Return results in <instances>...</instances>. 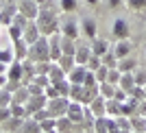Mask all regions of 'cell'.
Masks as SVG:
<instances>
[{
	"mask_svg": "<svg viewBox=\"0 0 146 133\" xmlns=\"http://www.w3.org/2000/svg\"><path fill=\"white\" fill-rule=\"evenodd\" d=\"M31 57L33 59H46V57H50V48H46V39H37L35 46L31 48Z\"/></svg>",
	"mask_w": 146,
	"mask_h": 133,
	"instance_id": "1",
	"label": "cell"
},
{
	"mask_svg": "<svg viewBox=\"0 0 146 133\" xmlns=\"http://www.w3.org/2000/svg\"><path fill=\"white\" fill-rule=\"evenodd\" d=\"M129 53H131V44H129L127 39H120V42L116 44V48H113V57H116L118 61H120V59H124V57H127Z\"/></svg>",
	"mask_w": 146,
	"mask_h": 133,
	"instance_id": "2",
	"label": "cell"
},
{
	"mask_svg": "<svg viewBox=\"0 0 146 133\" xmlns=\"http://www.w3.org/2000/svg\"><path fill=\"white\" fill-rule=\"evenodd\" d=\"M113 35H116L118 39H127L129 37V24L124 20H116V22H113Z\"/></svg>",
	"mask_w": 146,
	"mask_h": 133,
	"instance_id": "3",
	"label": "cell"
},
{
	"mask_svg": "<svg viewBox=\"0 0 146 133\" xmlns=\"http://www.w3.org/2000/svg\"><path fill=\"white\" fill-rule=\"evenodd\" d=\"M90 57H92V50L87 48V46H79V50H76V55H74V59H76L79 66H85L87 61H90Z\"/></svg>",
	"mask_w": 146,
	"mask_h": 133,
	"instance_id": "4",
	"label": "cell"
},
{
	"mask_svg": "<svg viewBox=\"0 0 146 133\" xmlns=\"http://www.w3.org/2000/svg\"><path fill=\"white\" fill-rule=\"evenodd\" d=\"M85 66H79V68H74L72 72H70V79L74 81L76 85H83V81H85Z\"/></svg>",
	"mask_w": 146,
	"mask_h": 133,
	"instance_id": "5",
	"label": "cell"
},
{
	"mask_svg": "<svg viewBox=\"0 0 146 133\" xmlns=\"http://www.w3.org/2000/svg\"><path fill=\"white\" fill-rule=\"evenodd\" d=\"M22 13L29 15V18H35L37 15V2L35 0H26L24 5H22Z\"/></svg>",
	"mask_w": 146,
	"mask_h": 133,
	"instance_id": "6",
	"label": "cell"
},
{
	"mask_svg": "<svg viewBox=\"0 0 146 133\" xmlns=\"http://www.w3.org/2000/svg\"><path fill=\"white\" fill-rule=\"evenodd\" d=\"M59 61H61V68H63V70H68V72H72L74 70V55H61L59 57Z\"/></svg>",
	"mask_w": 146,
	"mask_h": 133,
	"instance_id": "7",
	"label": "cell"
},
{
	"mask_svg": "<svg viewBox=\"0 0 146 133\" xmlns=\"http://www.w3.org/2000/svg\"><path fill=\"white\" fill-rule=\"evenodd\" d=\"M135 66H137V63H135L133 59L124 57V59H120V63H118V70H120V72H133Z\"/></svg>",
	"mask_w": 146,
	"mask_h": 133,
	"instance_id": "8",
	"label": "cell"
},
{
	"mask_svg": "<svg viewBox=\"0 0 146 133\" xmlns=\"http://www.w3.org/2000/svg\"><path fill=\"white\" fill-rule=\"evenodd\" d=\"M131 127H133L135 133L146 131V118H135V114H133V116H131Z\"/></svg>",
	"mask_w": 146,
	"mask_h": 133,
	"instance_id": "9",
	"label": "cell"
},
{
	"mask_svg": "<svg viewBox=\"0 0 146 133\" xmlns=\"http://www.w3.org/2000/svg\"><path fill=\"white\" fill-rule=\"evenodd\" d=\"M61 53L63 55H76V50H74V44H72V37H63L61 39Z\"/></svg>",
	"mask_w": 146,
	"mask_h": 133,
	"instance_id": "10",
	"label": "cell"
},
{
	"mask_svg": "<svg viewBox=\"0 0 146 133\" xmlns=\"http://www.w3.org/2000/svg\"><path fill=\"white\" fill-rule=\"evenodd\" d=\"M83 33L94 39V37H96V22H94V20H85V22H83Z\"/></svg>",
	"mask_w": 146,
	"mask_h": 133,
	"instance_id": "11",
	"label": "cell"
},
{
	"mask_svg": "<svg viewBox=\"0 0 146 133\" xmlns=\"http://www.w3.org/2000/svg\"><path fill=\"white\" fill-rule=\"evenodd\" d=\"M107 46H109V44L105 42V39H96V42H94V48H92V53L98 55V57H103V55L107 53Z\"/></svg>",
	"mask_w": 146,
	"mask_h": 133,
	"instance_id": "12",
	"label": "cell"
},
{
	"mask_svg": "<svg viewBox=\"0 0 146 133\" xmlns=\"http://www.w3.org/2000/svg\"><path fill=\"white\" fill-rule=\"evenodd\" d=\"M37 29H39V26H37V24H29V26H26V39H29L31 44L39 39V35H37L39 31H37Z\"/></svg>",
	"mask_w": 146,
	"mask_h": 133,
	"instance_id": "13",
	"label": "cell"
},
{
	"mask_svg": "<svg viewBox=\"0 0 146 133\" xmlns=\"http://www.w3.org/2000/svg\"><path fill=\"white\" fill-rule=\"evenodd\" d=\"M63 35L66 37H76L79 35V31H76V24H74V22H66V24H63Z\"/></svg>",
	"mask_w": 146,
	"mask_h": 133,
	"instance_id": "14",
	"label": "cell"
},
{
	"mask_svg": "<svg viewBox=\"0 0 146 133\" xmlns=\"http://www.w3.org/2000/svg\"><path fill=\"white\" fill-rule=\"evenodd\" d=\"M20 76H22V66H20V63H13L11 70H9V79L11 81H20Z\"/></svg>",
	"mask_w": 146,
	"mask_h": 133,
	"instance_id": "15",
	"label": "cell"
},
{
	"mask_svg": "<svg viewBox=\"0 0 146 133\" xmlns=\"http://www.w3.org/2000/svg\"><path fill=\"white\" fill-rule=\"evenodd\" d=\"M68 116H70V120H81V109L76 105H70L68 107Z\"/></svg>",
	"mask_w": 146,
	"mask_h": 133,
	"instance_id": "16",
	"label": "cell"
},
{
	"mask_svg": "<svg viewBox=\"0 0 146 133\" xmlns=\"http://www.w3.org/2000/svg\"><path fill=\"white\" fill-rule=\"evenodd\" d=\"M129 7L133 11H142V9H146V0H129Z\"/></svg>",
	"mask_w": 146,
	"mask_h": 133,
	"instance_id": "17",
	"label": "cell"
},
{
	"mask_svg": "<svg viewBox=\"0 0 146 133\" xmlns=\"http://www.w3.org/2000/svg\"><path fill=\"white\" fill-rule=\"evenodd\" d=\"M92 107H94V111H96V116H103V114H105V105H103V98H96Z\"/></svg>",
	"mask_w": 146,
	"mask_h": 133,
	"instance_id": "18",
	"label": "cell"
},
{
	"mask_svg": "<svg viewBox=\"0 0 146 133\" xmlns=\"http://www.w3.org/2000/svg\"><path fill=\"white\" fill-rule=\"evenodd\" d=\"M107 74H109V70H107V66L98 68V72H96V81H100V83H105V81H107Z\"/></svg>",
	"mask_w": 146,
	"mask_h": 133,
	"instance_id": "19",
	"label": "cell"
},
{
	"mask_svg": "<svg viewBox=\"0 0 146 133\" xmlns=\"http://www.w3.org/2000/svg\"><path fill=\"white\" fill-rule=\"evenodd\" d=\"M61 9L63 11H74L76 9V0H61Z\"/></svg>",
	"mask_w": 146,
	"mask_h": 133,
	"instance_id": "20",
	"label": "cell"
},
{
	"mask_svg": "<svg viewBox=\"0 0 146 133\" xmlns=\"http://www.w3.org/2000/svg\"><path fill=\"white\" fill-rule=\"evenodd\" d=\"M133 76H135V83L137 85H146V70H137Z\"/></svg>",
	"mask_w": 146,
	"mask_h": 133,
	"instance_id": "21",
	"label": "cell"
},
{
	"mask_svg": "<svg viewBox=\"0 0 146 133\" xmlns=\"http://www.w3.org/2000/svg\"><path fill=\"white\" fill-rule=\"evenodd\" d=\"M9 33H11V37H13V39H20V37H22V29H20L18 24H11Z\"/></svg>",
	"mask_w": 146,
	"mask_h": 133,
	"instance_id": "22",
	"label": "cell"
},
{
	"mask_svg": "<svg viewBox=\"0 0 146 133\" xmlns=\"http://www.w3.org/2000/svg\"><path fill=\"white\" fill-rule=\"evenodd\" d=\"M50 76L55 79V83L57 81H63V74H61V70H57V68H50Z\"/></svg>",
	"mask_w": 146,
	"mask_h": 133,
	"instance_id": "23",
	"label": "cell"
},
{
	"mask_svg": "<svg viewBox=\"0 0 146 133\" xmlns=\"http://www.w3.org/2000/svg\"><path fill=\"white\" fill-rule=\"evenodd\" d=\"M0 61H2V63L11 61V53H9V50H2V53H0Z\"/></svg>",
	"mask_w": 146,
	"mask_h": 133,
	"instance_id": "24",
	"label": "cell"
},
{
	"mask_svg": "<svg viewBox=\"0 0 146 133\" xmlns=\"http://www.w3.org/2000/svg\"><path fill=\"white\" fill-rule=\"evenodd\" d=\"M42 129H44V131H50V129H55V120H46V122L42 124Z\"/></svg>",
	"mask_w": 146,
	"mask_h": 133,
	"instance_id": "25",
	"label": "cell"
},
{
	"mask_svg": "<svg viewBox=\"0 0 146 133\" xmlns=\"http://www.w3.org/2000/svg\"><path fill=\"white\" fill-rule=\"evenodd\" d=\"M59 129H61V131L70 129V120H59Z\"/></svg>",
	"mask_w": 146,
	"mask_h": 133,
	"instance_id": "26",
	"label": "cell"
},
{
	"mask_svg": "<svg viewBox=\"0 0 146 133\" xmlns=\"http://www.w3.org/2000/svg\"><path fill=\"white\" fill-rule=\"evenodd\" d=\"M44 118H48L46 111H35V120H44Z\"/></svg>",
	"mask_w": 146,
	"mask_h": 133,
	"instance_id": "27",
	"label": "cell"
},
{
	"mask_svg": "<svg viewBox=\"0 0 146 133\" xmlns=\"http://www.w3.org/2000/svg\"><path fill=\"white\" fill-rule=\"evenodd\" d=\"M46 94H48V96H52V98H59V94H57L55 87H48V90H46Z\"/></svg>",
	"mask_w": 146,
	"mask_h": 133,
	"instance_id": "28",
	"label": "cell"
},
{
	"mask_svg": "<svg viewBox=\"0 0 146 133\" xmlns=\"http://www.w3.org/2000/svg\"><path fill=\"white\" fill-rule=\"evenodd\" d=\"M109 5L111 7H118V5H120V0H109Z\"/></svg>",
	"mask_w": 146,
	"mask_h": 133,
	"instance_id": "29",
	"label": "cell"
},
{
	"mask_svg": "<svg viewBox=\"0 0 146 133\" xmlns=\"http://www.w3.org/2000/svg\"><path fill=\"white\" fill-rule=\"evenodd\" d=\"M5 72V63H2V61H0V74Z\"/></svg>",
	"mask_w": 146,
	"mask_h": 133,
	"instance_id": "30",
	"label": "cell"
},
{
	"mask_svg": "<svg viewBox=\"0 0 146 133\" xmlns=\"http://www.w3.org/2000/svg\"><path fill=\"white\" fill-rule=\"evenodd\" d=\"M5 81H7V79H5V76H2V74H0V85H2V83H5Z\"/></svg>",
	"mask_w": 146,
	"mask_h": 133,
	"instance_id": "31",
	"label": "cell"
},
{
	"mask_svg": "<svg viewBox=\"0 0 146 133\" xmlns=\"http://www.w3.org/2000/svg\"><path fill=\"white\" fill-rule=\"evenodd\" d=\"M87 2H92V5H94V2H96V0H87Z\"/></svg>",
	"mask_w": 146,
	"mask_h": 133,
	"instance_id": "32",
	"label": "cell"
},
{
	"mask_svg": "<svg viewBox=\"0 0 146 133\" xmlns=\"http://www.w3.org/2000/svg\"><path fill=\"white\" fill-rule=\"evenodd\" d=\"M35 2H44V0H35Z\"/></svg>",
	"mask_w": 146,
	"mask_h": 133,
	"instance_id": "33",
	"label": "cell"
}]
</instances>
